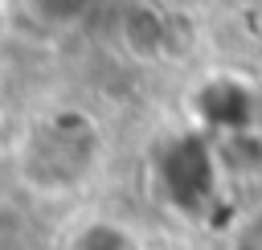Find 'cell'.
<instances>
[{
    "instance_id": "6da1fadb",
    "label": "cell",
    "mask_w": 262,
    "mask_h": 250,
    "mask_svg": "<svg viewBox=\"0 0 262 250\" xmlns=\"http://www.w3.org/2000/svg\"><path fill=\"white\" fill-rule=\"evenodd\" d=\"M98 156V131L82 111H66L45 119L37 131H29V156L25 172L41 189H66L78 184Z\"/></svg>"
},
{
    "instance_id": "7a4b0ae2",
    "label": "cell",
    "mask_w": 262,
    "mask_h": 250,
    "mask_svg": "<svg viewBox=\"0 0 262 250\" xmlns=\"http://www.w3.org/2000/svg\"><path fill=\"white\" fill-rule=\"evenodd\" d=\"M156 176L164 197L172 201V209L196 217L213 205L217 197V176H221V160L217 152L201 139V135H176L168 148H160L156 160Z\"/></svg>"
},
{
    "instance_id": "3957f363",
    "label": "cell",
    "mask_w": 262,
    "mask_h": 250,
    "mask_svg": "<svg viewBox=\"0 0 262 250\" xmlns=\"http://www.w3.org/2000/svg\"><path fill=\"white\" fill-rule=\"evenodd\" d=\"M196 111H201L205 123L225 127L229 135H233V131H246L250 119H254L250 90L237 86V82H229V78H213V82H205L201 94H196Z\"/></svg>"
},
{
    "instance_id": "277c9868",
    "label": "cell",
    "mask_w": 262,
    "mask_h": 250,
    "mask_svg": "<svg viewBox=\"0 0 262 250\" xmlns=\"http://www.w3.org/2000/svg\"><path fill=\"white\" fill-rule=\"evenodd\" d=\"M74 250H131V242H127V234H123L119 225L98 221V225H86V230L78 234Z\"/></svg>"
},
{
    "instance_id": "5b68a950",
    "label": "cell",
    "mask_w": 262,
    "mask_h": 250,
    "mask_svg": "<svg viewBox=\"0 0 262 250\" xmlns=\"http://www.w3.org/2000/svg\"><path fill=\"white\" fill-rule=\"evenodd\" d=\"M229 250H262V209L246 213L233 234H229Z\"/></svg>"
}]
</instances>
